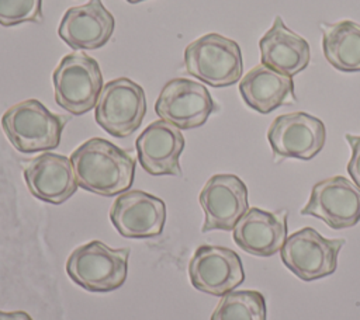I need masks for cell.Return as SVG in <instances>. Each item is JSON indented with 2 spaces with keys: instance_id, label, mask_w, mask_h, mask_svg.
<instances>
[{
  "instance_id": "1",
  "label": "cell",
  "mask_w": 360,
  "mask_h": 320,
  "mask_svg": "<svg viewBox=\"0 0 360 320\" xmlns=\"http://www.w3.org/2000/svg\"><path fill=\"white\" fill-rule=\"evenodd\" d=\"M79 187L101 195L115 196L134 182L135 159L124 149L103 138H91L70 154Z\"/></svg>"
},
{
  "instance_id": "2",
  "label": "cell",
  "mask_w": 360,
  "mask_h": 320,
  "mask_svg": "<svg viewBox=\"0 0 360 320\" xmlns=\"http://www.w3.org/2000/svg\"><path fill=\"white\" fill-rule=\"evenodd\" d=\"M66 121V116L51 112L39 100L28 98L3 114L1 128L13 147L28 154L56 149Z\"/></svg>"
},
{
  "instance_id": "3",
  "label": "cell",
  "mask_w": 360,
  "mask_h": 320,
  "mask_svg": "<svg viewBox=\"0 0 360 320\" xmlns=\"http://www.w3.org/2000/svg\"><path fill=\"white\" fill-rule=\"evenodd\" d=\"M128 247L111 248L101 240L76 247L68 257L66 272L80 288L111 292L121 288L128 275Z\"/></svg>"
},
{
  "instance_id": "4",
  "label": "cell",
  "mask_w": 360,
  "mask_h": 320,
  "mask_svg": "<svg viewBox=\"0 0 360 320\" xmlns=\"http://www.w3.org/2000/svg\"><path fill=\"white\" fill-rule=\"evenodd\" d=\"M184 67L211 87H229L242 79V52L236 41L210 32L186 46Z\"/></svg>"
},
{
  "instance_id": "5",
  "label": "cell",
  "mask_w": 360,
  "mask_h": 320,
  "mask_svg": "<svg viewBox=\"0 0 360 320\" xmlns=\"http://www.w3.org/2000/svg\"><path fill=\"white\" fill-rule=\"evenodd\" d=\"M55 101L73 115L91 111L103 90L98 62L86 53H69L52 73Z\"/></svg>"
},
{
  "instance_id": "6",
  "label": "cell",
  "mask_w": 360,
  "mask_h": 320,
  "mask_svg": "<svg viewBox=\"0 0 360 320\" xmlns=\"http://www.w3.org/2000/svg\"><path fill=\"white\" fill-rule=\"evenodd\" d=\"M343 244L345 239H326L314 227H302L285 239L280 257L295 276L315 281L336 271Z\"/></svg>"
},
{
  "instance_id": "7",
  "label": "cell",
  "mask_w": 360,
  "mask_h": 320,
  "mask_svg": "<svg viewBox=\"0 0 360 320\" xmlns=\"http://www.w3.org/2000/svg\"><path fill=\"white\" fill-rule=\"evenodd\" d=\"M146 114L142 86L128 77H118L103 86L96 104V122L114 138L132 135Z\"/></svg>"
},
{
  "instance_id": "8",
  "label": "cell",
  "mask_w": 360,
  "mask_h": 320,
  "mask_svg": "<svg viewBox=\"0 0 360 320\" xmlns=\"http://www.w3.org/2000/svg\"><path fill=\"white\" fill-rule=\"evenodd\" d=\"M217 109L208 88L184 77L167 81L155 104V111L160 119L186 131L202 126Z\"/></svg>"
},
{
  "instance_id": "9",
  "label": "cell",
  "mask_w": 360,
  "mask_h": 320,
  "mask_svg": "<svg viewBox=\"0 0 360 320\" xmlns=\"http://www.w3.org/2000/svg\"><path fill=\"white\" fill-rule=\"evenodd\" d=\"M300 212L321 219L333 230L352 227L360 222V188L342 175L325 178L312 187Z\"/></svg>"
},
{
  "instance_id": "10",
  "label": "cell",
  "mask_w": 360,
  "mask_h": 320,
  "mask_svg": "<svg viewBox=\"0 0 360 320\" xmlns=\"http://www.w3.org/2000/svg\"><path fill=\"white\" fill-rule=\"evenodd\" d=\"M267 140L276 156L311 160L325 145L326 128L319 118L302 111L283 114L270 124Z\"/></svg>"
},
{
  "instance_id": "11",
  "label": "cell",
  "mask_w": 360,
  "mask_h": 320,
  "mask_svg": "<svg viewBox=\"0 0 360 320\" xmlns=\"http://www.w3.org/2000/svg\"><path fill=\"white\" fill-rule=\"evenodd\" d=\"M200 205L204 211L202 233L211 230H233L238 220L249 209L246 184L235 174H214L202 187Z\"/></svg>"
},
{
  "instance_id": "12",
  "label": "cell",
  "mask_w": 360,
  "mask_h": 320,
  "mask_svg": "<svg viewBox=\"0 0 360 320\" xmlns=\"http://www.w3.org/2000/svg\"><path fill=\"white\" fill-rule=\"evenodd\" d=\"M188 276L197 291L224 296L245 281V271L240 257L233 250L202 244L188 262Z\"/></svg>"
},
{
  "instance_id": "13",
  "label": "cell",
  "mask_w": 360,
  "mask_h": 320,
  "mask_svg": "<svg viewBox=\"0 0 360 320\" xmlns=\"http://www.w3.org/2000/svg\"><path fill=\"white\" fill-rule=\"evenodd\" d=\"M110 219L124 237L150 239L163 232L166 205L152 194L128 189L115 198L110 209Z\"/></svg>"
},
{
  "instance_id": "14",
  "label": "cell",
  "mask_w": 360,
  "mask_h": 320,
  "mask_svg": "<svg viewBox=\"0 0 360 320\" xmlns=\"http://www.w3.org/2000/svg\"><path fill=\"white\" fill-rule=\"evenodd\" d=\"M22 174L28 191L48 204H63L79 188L72 161L63 154L44 152L25 164Z\"/></svg>"
},
{
  "instance_id": "15",
  "label": "cell",
  "mask_w": 360,
  "mask_h": 320,
  "mask_svg": "<svg viewBox=\"0 0 360 320\" xmlns=\"http://www.w3.org/2000/svg\"><path fill=\"white\" fill-rule=\"evenodd\" d=\"M184 145L180 129L163 119L149 124L135 140L139 163L150 175H180L179 157Z\"/></svg>"
},
{
  "instance_id": "16",
  "label": "cell",
  "mask_w": 360,
  "mask_h": 320,
  "mask_svg": "<svg viewBox=\"0 0 360 320\" xmlns=\"http://www.w3.org/2000/svg\"><path fill=\"white\" fill-rule=\"evenodd\" d=\"M114 27L115 20L103 1L90 0L66 10L59 22L58 35L73 49H97L110 41Z\"/></svg>"
},
{
  "instance_id": "17",
  "label": "cell",
  "mask_w": 360,
  "mask_h": 320,
  "mask_svg": "<svg viewBox=\"0 0 360 320\" xmlns=\"http://www.w3.org/2000/svg\"><path fill=\"white\" fill-rule=\"evenodd\" d=\"M287 211L267 212L249 208L233 227L235 243L246 253L270 257L278 253L287 239Z\"/></svg>"
},
{
  "instance_id": "18",
  "label": "cell",
  "mask_w": 360,
  "mask_h": 320,
  "mask_svg": "<svg viewBox=\"0 0 360 320\" xmlns=\"http://www.w3.org/2000/svg\"><path fill=\"white\" fill-rule=\"evenodd\" d=\"M259 48L262 65L291 77L302 72L311 59L307 39L287 28L280 15L259 41Z\"/></svg>"
},
{
  "instance_id": "19",
  "label": "cell",
  "mask_w": 360,
  "mask_h": 320,
  "mask_svg": "<svg viewBox=\"0 0 360 320\" xmlns=\"http://www.w3.org/2000/svg\"><path fill=\"white\" fill-rule=\"evenodd\" d=\"M239 93L245 104L260 114H269L295 101L292 77L262 63L240 79Z\"/></svg>"
},
{
  "instance_id": "20",
  "label": "cell",
  "mask_w": 360,
  "mask_h": 320,
  "mask_svg": "<svg viewBox=\"0 0 360 320\" xmlns=\"http://www.w3.org/2000/svg\"><path fill=\"white\" fill-rule=\"evenodd\" d=\"M325 59L340 72H360V24L340 20L321 24Z\"/></svg>"
},
{
  "instance_id": "21",
  "label": "cell",
  "mask_w": 360,
  "mask_h": 320,
  "mask_svg": "<svg viewBox=\"0 0 360 320\" xmlns=\"http://www.w3.org/2000/svg\"><path fill=\"white\" fill-rule=\"evenodd\" d=\"M266 299L259 291H232L224 295L211 320H266Z\"/></svg>"
},
{
  "instance_id": "22",
  "label": "cell",
  "mask_w": 360,
  "mask_h": 320,
  "mask_svg": "<svg viewBox=\"0 0 360 320\" xmlns=\"http://www.w3.org/2000/svg\"><path fill=\"white\" fill-rule=\"evenodd\" d=\"M42 20V0H0V25L3 27Z\"/></svg>"
},
{
  "instance_id": "23",
  "label": "cell",
  "mask_w": 360,
  "mask_h": 320,
  "mask_svg": "<svg viewBox=\"0 0 360 320\" xmlns=\"http://www.w3.org/2000/svg\"><path fill=\"white\" fill-rule=\"evenodd\" d=\"M345 139L352 147V156L347 163V173L353 182L360 188V135L346 133Z\"/></svg>"
},
{
  "instance_id": "24",
  "label": "cell",
  "mask_w": 360,
  "mask_h": 320,
  "mask_svg": "<svg viewBox=\"0 0 360 320\" xmlns=\"http://www.w3.org/2000/svg\"><path fill=\"white\" fill-rule=\"evenodd\" d=\"M0 320H34V319L24 310H15V312L0 310Z\"/></svg>"
},
{
  "instance_id": "25",
  "label": "cell",
  "mask_w": 360,
  "mask_h": 320,
  "mask_svg": "<svg viewBox=\"0 0 360 320\" xmlns=\"http://www.w3.org/2000/svg\"><path fill=\"white\" fill-rule=\"evenodd\" d=\"M128 3H132V4H135V3H141V1H145V0H127Z\"/></svg>"
}]
</instances>
